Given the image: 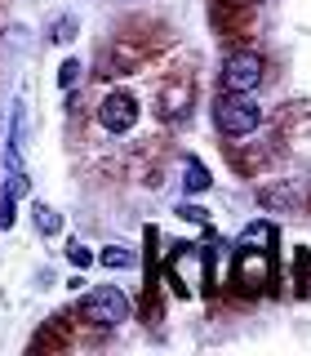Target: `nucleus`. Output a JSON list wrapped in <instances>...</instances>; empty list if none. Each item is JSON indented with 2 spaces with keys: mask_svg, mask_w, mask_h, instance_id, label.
<instances>
[{
  "mask_svg": "<svg viewBox=\"0 0 311 356\" xmlns=\"http://www.w3.org/2000/svg\"><path fill=\"white\" fill-rule=\"evenodd\" d=\"M214 125L218 134H227V138H244V134H253L262 125V107L253 94H222L214 103Z\"/></svg>",
  "mask_w": 311,
  "mask_h": 356,
  "instance_id": "obj_1",
  "label": "nucleus"
},
{
  "mask_svg": "<svg viewBox=\"0 0 311 356\" xmlns=\"http://www.w3.org/2000/svg\"><path fill=\"white\" fill-rule=\"evenodd\" d=\"M81 312H85V321H94V325H111V330H116V325L129 321V298L120 294L116 285H98V289L85 294Z\"/></svg>",
  "mask_w": 311,
  "mask_h": 356,
  "instance_id": "obj_2",
  "label": "nucleus"
},
{
  "mask_svg": "<svg viewBox=\"0 0 311 356\" xmlns=\"http://www.w3.org/2000/svg\"><path fill=\"white\" fill-rule=\"evenodd\" d=\"M262 85V58L253 49H236L222 63V89L227 94H253Z\"/></svg>",
  "mask_w": 311,
  "mask_h": 356,
  "instance_id": "obj_3",
  "label": "nucleus"
},
{
  "mask_svg": "<svg viewBox=\"0 0 311 356\" xmlns=\"http://www.w3.org/2000/svg\"><path fill=\"white\" fill-rule=\"evenodd\" d=\"M169 281L183 298H192L196 285H205V254H200V245H183V254L169 267Z\"/></svg>",
  "mask_w": 311,
  "mask_h": 356,
  "instance_id": "obj_4",
  "label": "nucleus"
},
{
  "mask_svg": "<svg viewBox=\"0 0 311 356\" xmlns=\"http://www.w3.org/2000/svg\"><path fill=\"white\" fill-rule=\"evenodd\" d=\"M98 120H103L107 134H129L138 125V103L129 94H120V89H111L103 103H98Z\"/></svg>",
  "mask_w": 311,
  "mask_h": 356,
  "instance_id": "obj_5",
  "label": "nucleus"
},
{
  "mask_svg": "<svg viewBox=\"0 0 311 356\" xmlns=\"http://www.w3.org/2000/svg\"><path fill=\"white\" fill-rule=\"evenodd\" d=\"M236 281H240V285H249V289L271 281V250H240Z\"/></svg>",
  "mask_w": 311,
  "mask_h": 356,
  "instance_id": "obj_6",
  "label": "nucleus"
},
{
  "mask_svg": "<svg viewBox=\"0 0 311 356\" xmlns=\"http://www.w3.org/2000/svg\"><path fill=\"white\" fill-rule=\"evenodd\" d=\"M160 116L165 120H187L192 116V81H169L165 85V94H160Z\"/></svg>",
  "mask_w": 311,
  "mask_h": 356,
  "instance_id": "obj_7",
  "label": "nucleus"
},
{
  "mask_svg": "<svg viewBox=\"0 0 311 356\" xmlns=\"http://www.w3.org/2000/svg\"><path fill=\"white\" fill-rule=\"evenodd\" d=\"M271 245H276L271 222H253V227L240 232V250H271Z\"/></svg>",
  "mask_w": 311,
  "mask_h": 356,
  "instance_id": "obj_8",
  "label": "nucleus"
},
{
  "mask_svg": "<svg viewBox=\"0 0 311 356\" xmlns=\"http://www.w3.org/2000/svg\"><path fill=\"white\" fill-rule=\"evenodd\" d=\"M98 263H103V267H116V272H125V267H133L138 259H133V250H125V245H107V250L98 254Z\"/></svg>",
  "mask_w": 311,
  "mask_h": 356,
  "instance_id": "obj_9",
  "label": "nucleus"
},
{
  "mask_svg": "<svg viewBox=\"0 0 311 356\" xmlns=\"http://www.w3.org/2000/svg\"><path fill=\"white\" fill-rule=\"evenodd\" d=\"M183 183H187V192H205V187H209V170L196 161V156H187V178H183Z\"/></svg>",
  "mask_w": 311,
  "mask_h": 356,
  "instance_id": "obj_10",
  "label": "nucleus"
},
{
  "mask_svg": "<svg viewBox=\"0 0 311 356\" xmlns=\"http://www.w3.org/2000/svg\"><path fill=\"white\" fill-rule=\"evenodd\" d=\"M36 227L44 232V236H53V232H58V227H62V218H58V214H53V209H49V205H36Z\"/></svg>",
  "mask_w": 311,
  "mask_h": 356,
  "instance_id": "obj_11",
  "label": "nucleus"
},
{
  "mask_svg": "<svg viewBox=\"0 0 311 356\" xmlns=\"http://www.w3.org/2000/svg\"><path fill=\"white\" fill-rule=\"evenodd\" d=\"M67 259H72V267H89V263H94V254H89V245L72 241V245H67Z\"/></svg>",
  "mask_w": 311,
  "mask_h": 356,
  "instance_id": "obj_12",
  "label": "nucleus"
},
{
  "mask_svg": "<svg viewBox=\"0 0 311 356\" xmlns=\"http://www.w3.org/2000/svg\"><path fill=\"white\" fill-rule=\"evenodd\" d=\"M81 72H85L81 63H76V58H67V63H62V72H58V85H62V89H72L76 81H81Z\"/></svg>",
  "mask_w": 311,
  "mask_h": 356,
  "instance_id": "obj_13",
  "label": "nucleus"
},
{
  "mask_svg": "<svg viewBox=\"0 0 311 356\" xmlns=\"http://www.w3.org/2000/svg\"><path fill=\"white\" fill-rule=\"evenodd\" d=\"M0 227H14V196L0 200Z\"/></svg>",
  "mask_w": 311,
  "mask_h": 356,
  "instance_id": "obj_14",
  "label": "nucleus"
},
{
  "mask_svg": "<svg viewBox=\"0 0 311 356\" xmlns=\"http://www.w3.org/2000/svg\"><path fill=\"white\" fill-rule=\"evenodd\" d=\"M53 40H72V18H58V22H53Z\"/></svg>",
  "mask_w": 311,
  "mask_h": 356,
  "instance_id": "obj_15",
  "label": "nucleus"
}]
</instances>
